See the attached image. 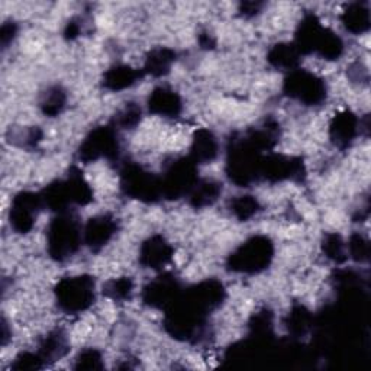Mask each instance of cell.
<instances>
[{
    "label": "cell",
    "mask_w": 371,
    "mask_h": 371,
    "mask_svg": "<svg viewBox=\"0 0 371 371\" xmlns=\"http://www.w3.org/2000/svg\"><path fill=\"white\" fill-rule=\"evenodd\" d=\"M350 248H351V254H352L354 258H357V259H364V258H367L368 245H367V242L361 237H354L351 240Z\"/></svg>",
    "instance_id": "cell-30"
},
{
    "label": "cell",
    "mask_w": 371,
    "mask_h": 371,
    "mask_svg": "<svg viewBox=\"0 0 371 371\" xmlns=\"http://www.w3.org/2000/svg\"><path fill=\"white\" fill-rule=\"evenodd\" d=\"M324 250L329 258H332L335 261L343 259V245H342L341 238L337 235H328L326 237V240L324 242Z\"/></svg>",
    "instance_id": "cell-25"
},
{
    "label": "cell",
    "mask_w": 371,
    "mask_h": 371,
    "mask_svg": "<svg viewBox=\"0 0 371 371\" xmlns=\"http://www.w3.org/2000/svg\"><path fill=\"white\" fill-rule=\"evenodd\" d=\"M176 283L171 279H160L158 282H154L149 284L145 290V301L149 305L160 306L162 304H167L174 297Z\"/></svg>",
    "instance_id": "cell-13"
},
{
    "label": "cell",
    "mask_w": 371,
    "mask_h": 371,
    "mask_svg": "<svg viewBox=\"0 0 371 371\" xmlns=\"http://www.w3.org/2000/svg\"><path fill=\"white\" fill-rule=\"evenodd\" d=\"M268 60L276 67H293L297 61V51L292 45H276L271 51Z\"/></svg>",
    "instance_id": "cell-19"
},
{
    "label": "cell",
    "mask_w": 371,
    "mask_h": 371,
    "mask_svg": "<svg viewBox=\"0 0 371 371\" xmlns=\"http://www.w3.org/2000/svg\"><path fill=\"white\" fill-rule=\"evenodd\" d=\"M196 182L195 177V167L193 162L190 161H178L173 164V167L169 170L167 177H166V183L161 184V189L164 187L166 193L169 196H178L187 191L193 183Z\"/></svg>",
    "instance_id": "cell-9"
},
{
    "label": "cell",
    "mask_w": 371,
    "mask_h": 371,
    "mask_svg": "<svg viewBox=\"0 0 371 371\" xmlns=\"http://www.w3.org/2000/svg\"><path fill=\"white\" fill-rule=\"evenodd\" d=\"M286 92L292 98L313 105L324 99L325 86L313 74L306 72H295L286 80Z\"/></svg>",
    "instance_id": "cell-5"
},
{
    "label": "cell",
    "mask_w": 371,
    "mask_h": 371,
    "mask_svg": "<svg viewBox=\"0 0 371 371\" xmlns=\"http://www.w3.org/2000/svg\"><path fill=\"white\" fill-rule=\"evenodd\" d=\"M94 283L90 277L65 279L57 286L59 305L67 312H80L89 308L94 297Z\"/></svg>",
    "instance_id": "cell-3"
},
{
    "label": "cell",
    "mask_w": 371,
    "mask_h": 371,
    "mask_svg": "<svg viewBox=\"0 0 371 371\" xmlns=\"http://www.w3.org/2000/svg\"><path fill=\"white\" fill-rule=\"evenodd\" d=\"M136 77L138 74L129 67H115L106 73L105 85L112 90H120L134 85Z\"/></svg>",
    "instance_id": "cell-16"
},
{
    "label": "cell",
    "mask_w": 371,
    "mask_h": 371,
    "mask_svg": "<svg viewBox=\"0 0 371 371\" xmlns=\"http://www.w3.org/2000/svg\"><path fill=\"white\" fill-rule=\"evenodd\" d=\"M258 209V203L251 196H241L240 199L233 200L232 211L240 219H248L253 216Z\"/></svg>",
    "instance_id": "cell-23"
},
{
    "label": "cell",
    "mask_w": 371,
    "mask_h": 371,
    "mask_svg": "<svg viewBox=\"0 0 371 371\" xmlns=\"http://www.w3.org/2000/svg\"><path fill=\"white\" fill-rule=\"evenodd\" d=\"M77 367L78 368H99L100 367V355L93 351H85L83 354H80L77 359Z\"/></svg>",
    "instance_id": "cell-28"
},
{
    "label": "cell",
    "mask_w": 371,
    "mask_h": 371,
    "mask_svg": "<svg viewBox=\"0 0 371 371\" xmlns=\"http://www.w3.org/2000/svg\"><path fill=\"white\" fill-rule=\"evenodd\" d=\"M65 339L60 332L50 334L41 346V354L44 359H60L65 352Z\"/></svg>",
    "instance_id": "cell-20"
},
{
    "label": "cell",
    "mask_w": 371,
    "mask_h": 371,
    "mask_svg": "<svg viewBox=\"0 0 371 371\" xmlns=\"http://www.w3.org/2000/svg\"><path fill=\"white\" fill-rule=\"evenodd\" d=\"M171 258L170 245L160 237L151 238L142 245L141 250V263L144 266L158 268L164 266Z\"/></svg>",
    "instance_id": "cell-10"
},
{
    "label": "cell",
    "mask_w": 371,
    "mask_h": 371,
    "mask_svg": "<svg viewBox=\"0 0 371 371\" xmlns=\"http://www.w3.org/2000/svg\"><path fill=\"white\" fill-rule=\"evenodd\" d=\"M357 120L350 114H342L335 118L331 127V136L335 144L347 145L355 135Z\"/></svg>",
    "instance_id": "cell-14"
},
{
    "label": "cell",
    "mask_w": 371,
    "mask_h": 371,
    "mask_svg": "<svg viewBox=\"0 0 371 371\" xmlns=\"http://www.w3.org/2000/svg\"><path fill=\"white\" fill-rule=\"evenodd\" d=\"M221 193V187L216 183H203L196 186V190L193 193V204L195 206H206L211 204L212 202L216 200L218 195Z\"/></svg>",
    "instance_id": "cell-21"
},
{
    "label": "cell",
    "mask_w": 371,
    "mask_h": 371,
    "mask_svg": "<svg viewBox=\"0 0 371 371\" xmlns=\"http://www.w3.org/2000/svg\"><path fill=\"white\" fill-rule=\"evenodd\" d=\"M174 60V54L170 50H156L147 59V70L154 76H162L169 72Z\"/></svg>",
    "instance_id": "cell-18"
},
{
    "label": "cell",
    "mask_w": 371,
    "mask_h": 371,
    "mask_svg": "<svg viewBox=\"0 0 371 371\" xmlns=\"http://www.w3.org/2000/svg\"><path fill=\"white\" fill-rule=\"evenodd\" d=\"M13 34H15V26H13L12 23H5L3 28H2V44L6 47L9 41L12 39Z\"/></svg>",
    "instance_id": "cell-31"
},
{
    "label": "cell",
    "mask_w": 371,
    "mask_h": 371,
    "mask_svg": "<svg viewBox=\"0 0 371 371\" xmlns=\"http://www.w3.org/2000/svg\"><path fill=\"white\" fill-rule=\"evenodd\" d=\"M140 111L138 107L135 106H127L123 111L119 114L118 116V123H120V125L123 127H131L134 125V123H136V120H138V116H140Z\"/></svg>",
    "instance_id": "cell-29"
},
{
    "label": "cell",
    "mask_w": 371,
    "mask_h": 371,
    "mask_svg": "<svg viewBox=\"0 0 371 371\" xmlns=\"http://www.w3.org/2000/svg\"><path fill=\"white\" fill-rule=\"evenodd\" d=\"M41 206V198L34 193H21L13 199L10 209V225L13 229L25 233L34 225V216Z\"/></svg>",
    "instance_id": "cell-7"
},
{
    "label": "cell",
    "mask_w": 371,
    "mask_h": 371,
    "mask_svg": "<svg viewBox=\"0 0 371 371\" xmlns=\"http://www.w3.org/2000/svg\"><path fill=\"white\" fill-rule=\"evenodd\" d=\"M41 365V357L35 355V354H30L25 352L22 355H19L15 364H13V368L18 370H32V368H38Z\"/></svg>",
    "instance_id": "cell-27"
},
{
    "label": "cell",
    "mask_w": 371,
    "mask_h": 371,
    "mask_svg": "<svg viewBox=\"0 0 371 371\" xmlns=\"http://www.w3.org/2000/svg\"><path fill=\"white\" fill-rule=\"evenodd\" d=\"M297 48L306 52L318 51L326 59H337L342 51V43L337 35L324 30L315 17H308L300 23Z\"/></svg>",
    "instance_id": "cell-1"
},
{
    "label": "cell",
    "mask_w": 371,
    "mask_h": 371,
    "mask_svg": "<svg viewBox=\"0 0 371 371\" xmlns=\"http://www.w3.org/2000/svg\"><path fill=\"white\" fill-rule=\"evenodd\" d=\"M293 331H297V332H304L305 329L308 328L309 325V315L308 312H305V309L299 308L297 310H295L292 315H290V322H288Z\"/></svg>",
    "instance_id": "cell-26"
},
{
    "label": "cell",
    "mask_w": 371,
    "mask_h": 371,
    "mask_svg": "<svg viewBox=\"0 0 371 371\" xmlns=\"http://www.w3.org/2000/svg\"><path fill=\"white\" fill-rule=\"evenodd\" d=\"M149 109L156 114L174 116L180 111V99L169 89H157L149 98Z\"/></svg>",
    "instance_id": "cell-12"
},
{
    "label": "cell",
    "mask_w": 371,
    "mask_h": 371,
    "mask_svg": "<svg viewBox=\"0 0 371 371\" xmlns=\"http://www.w3.org/2000/svg\"><path fill=\"white\" fill-rule=\"evenodd\" d=\"M122 184L128 195L144 200H154L158 196V189L161 186L153 176L138 167L127 169L123 173Z\"/></svg>",
    "instance_id": "cell-6"
},
{
    "label": "cell",
    "mask_w": 371,
    "mask_h": 371,
    "mask_svg": "<svg viewBox=\"0 0 371 371\" xmlns=\"http://www.w3.org/2000/svg\"><path fill=\"white\" fill-rule=\"evenodd\" d=\"M342 19L347 28L352 32H363L368 28V25H370L368 10L359 3L351 5L347 9V12L343 13Z\"/></svg>",
    "instance_id": "cell-17"
},
{
    "label": "cell",
    "mask_w": 371,
    "mask_h": 371,
    "mask_svg": "<svg viewBox=\"0 0 371 371\" xmlns=\"http://www.w3.org/2000/svg\"><path fill=\"white\" fill-rule=\"evenodd\" d=\"M115 232V222L109 216H98L90 219L86 228V241L92 248L105 245Z\"/></svg>",
    "instance_id": "cell-11"
},
{
    "label": "cell",
    "mask_w": 371,
    "mask_h": 371,
    "mask_svg": "<svg viewBox=\"0 0 371 371\" xmlns=\"http://www.w3.org/2000/svg\"><path fill=\"white\" fill-rule=\"evenodd\" d=\"M193 157L196 161H211L215 158L218 144L213 138V135L208 131H199L193 141Z\"/></svg>",
    "instance_id": "cell-15"
},
{
    "label": "cell",
    "mask_w": 371,
    "mask_h": 371,
    "mask_svg": "<svg viewBox=\"0 0 371 371\" xmlns=\"http://www.w3.org/2000/svg\"><path fill=\"white\" fill-rule=\"evenodd\" d=\"M78 228L77 222L70 216L57 218L50 226L48 244L50 253L54 258L64 259L72 255L78 245Z\"/></svg>",
    "instance_id": "cell-4"
},
{
    "label": "cell",
    "mask_w": 371,
    "mask_h": 371,
    "mask_svg": "<svg viewBox=\"0 0 371 371\" xmlns=\"http://www.w3.org/2000/svg\"><path fill=\"white\" fill-rule=\"evenodd\" d=\"M131 288H132V284L128 279H120V280H115L112 283H109L107 288H106V293L114 299H125L129 296Z\"/></svg>",
    "instance_id": "cell-24"
},
{
    "label": "cell",
    "mask_w": 371,
    "mask_h": 371,
    "mask_svg": "<svg viewBox=\"0 0 371 371\" xmlns=\"http://www.w3.org/2000/svg\"><path fill=\"white\" fill-rule=\"evenodd\" d=\"M118 145L116 140L111 129L100 128L96 129L90 134L89 138L85 141V144L80 148V157L89 161L96 160L100 156H112L115 154Z\"/></svg>",
    "instance_id": "cell-8"
},
{
    "label": "cell",
    "mask_w": 371,
    "mask_h": 371,
    "mask_svg": "<svg viewBox=\"0 0 371 371\" xmlns=\"http://www.w3.org/2000/svg\"><path fill=\"white\" fill-rule=\"evenodd\" d=\"M273 257V246L267 238H253L233 253L229 259L232 270L255 273L268 266Z\"/></svg>",
    "instance_id": "cell-2"
},
{
    "label": "cell",
    "mask_w": 371,
    "mask_h": 371,
    "mask_svg": "<svg viewBox=\"0 0 371 371\" xmlns=\"http://www.w3.org/2000/svg\"><path fill=\"white\" fill-rule=\"evenodd\" d=\"M64 103H65V96H64V93L59 87H54V89H51V90L47 92L45 98L43 100V103H41V106H43L44 112L47 115L54 116V115L60 114V111L63 109Z\"/></svg>",
    "instance_id": "cell-22"
}]
</instances>
